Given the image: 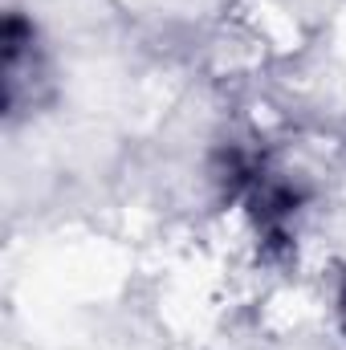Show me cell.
<instances>
[{"label":"cell","mask_w":346,"mask_h":350,"mask_svg":"<svg viewBox=\"0 0 346 350\" xmlns=\"http://www.w3.org/2000/svg\"><path fill=\"white\" fill-rule=\"evenodd\" d=\"M343 301H346V293H343ZM343 310H346V306H343Z\"/></svg>","instance_id":"cell-1"}]
</instances>
